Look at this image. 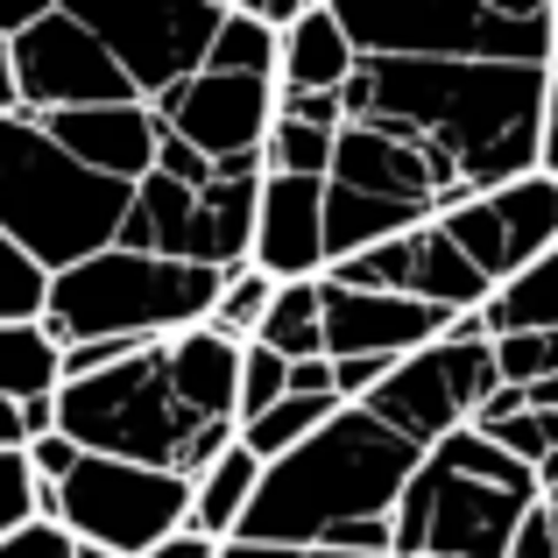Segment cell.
Returning <instances> with one entry per match:
<instances>
[{
  "label": "cell",
  "instance_id": "1",
  "mask_svg": "<svg viewBox=\"0 0 558 558\" xmlns=\"http://www.w3.org/2000/svg\"><path fill=\"white\" fill-rule=\"evenodd\" d=\"M241 340L198 326L57 389V432L99 460L198 481L241 446Z\"/></svg>",
  "mask_w": 558,
  "mask_h": 558
},
{
  "label": "cell",
  "instance_id": "2",
  "mask_svg": "<svg viewBox=\"0 0 558 558\" xmlns=\"http://www.w3.org/2000/svg\"><path fill=\"white\" fill-rule=\"evenodd\" d=\"M551 71L517 64H410V57H361L347 85V121L403 135L438 163L452 198H481L517 178H537L545 149Z\"/></svg>",
  "mask_w": 558,
  "mask_h": 558
},
{
  "label": "cell",
  "instance_id": "3",
  "mask_svg": "<svg viewBox=\"0 0 558 558\" xmlns=\"http://www.w3.org/2000/svg\"><path fill=\"white\" fill-rule=\"evenodd\" d=\"M424 452L410 438H396L375 410L347 403L340 417L318 438H304L290 460L262 466L255 509H247L241 537L233 545H262V551H312L326 545L347 523H375L396 517L410 474H417Z\"/></svg>",
  "mask_w": 558,
  "mask_h": 558
},
{
  "label": "cell",
  "instance_id": "4",
  "mask_svg": "<svg viewBox=\"0 0 558 558\" xmlns=\"http://www.w3.org/2000/svg\"><path fill=\"white\" fill-rule=\"evenodd\" d=\"M537 502H545L537 466L509 460L481 432H452L417 460L396 502V558H509Z\"/></svg>",
  "mask_w": 558,
  "mask_h": 558
},
{
  "label": "cell",
  "instance_id": "5",
  "mask_svg": "<svg viewBox=\"0 0 558 558\" xmlns=\"http://www.w3.org/2000/svg\"><path fill=\"white\" fill-rule=\"evenodd\" d=\"M128 205H135V184L93 178L85 163H71L36 113L0 121V233L28 247L50 276L107 255L128 227Z\"/></svg>",
  "mask_w": 558,
  "mask_h": 558
},
{
  "label": "cell",
  "instance_id": "6",
  "mask_svg": "<svg viewBox=\"0 0 558 558\" xmlns=\"http://www.w3.org/2000/svg\"><path fill=\"white\" fill-rule=\"evenodd\" d=\"M219 269H191V262L163 255H135V247H107V255L78 262V269L50 276V304L43 326L64 347H93V340H178V332L213 326Z\"/></svg>",
  "mask_w": 558,
  "mask_h": 558
},
{
  "label": "cell",
  "instance_id": "7",
  "mask_svg": "<svg viewBox=\"0 0 558 558\" xmlns=\"http://www.w3.org/2000/svg\"><path fill=\"white\" fill-rule=\"evenodd\" d=\"M361 57L551 71V0H332Z\"/></svg>",
  "mask_w": 558,
  "mask_h": 558
},
{
  "label": "cell",
  "instance_id": "8",
  "mask_svg": "<svg viewBox=\"0 0 558 558\" xmlns=\"http://www.w3.org/2000/svg\"><path fill=\"white\" fill-rule=\"evenodd\" d=\"M43 523L71 531L93 551L149 558V551H163L170 537L191 531V481L135 466V460H99V452H85L64 488H43Z\"/></svg>",
  "mask_w": 558,
  "mask_h": 558
},
{
  "label": "cell",
  "instance_id": "9",
  "mask_svg": "<svg viewBox=\"0 0 558 558\" xmlns=\"http://www.w3.org/2000/svg\"><path fill=\"white\" fill-rule=\"evenodd\" d=\"M495 389H502V375H495V340L481 332V318H460L438 347L396 361L389 381H381L361 410H375L396 438L432 452V446H446L452 432H474L481 403H488Z\"/></svg>",
  "mask_w": 558,
  "mask_h": 558
},
{
  "label": "cell",
  "instance_id": "10",
  "mask_svg": "<svg viewBox=\"0 0 558 558\" xmlns=\"http://www.w3.org/2000/svg\"><path fill=\"white\" fill-rule=\"evenodd\" d=\"M71 14L107 43L142 107H163L178 85L198 78L213 36L227 28V0H71Z\"/></svg>",
  "mask_w": 558,
  "mask_h": 558
},
{
  "label": "cell",
  "instance_id": "11",
  "mask_svg": "<svg viewBox=\"0 0 558 558\" xmlns=\"http://www.w3.org/2000/svg\"><path fill=\"white\" fill-rule=\"evenodd\" d=\"M438 233L474 262V276L488 290H509L531 262H545L558 247V178L537 170V178H517L502 191H481V198L452 205L438 219Z\"/></svg>",
  "mask_w": 558,
  "mask_h": 558
},
{
  "label": "cell",
  "instance_id": "12",
  "mask_svg": "<svg viewBox=\"0 0 558 558\" xmlns=\"http://www.w3.org/2000/svg\"><path fill=\"white\" fill-rule=\"evenodd\" d=\"M14 85H22V113L142 107L135 85L121 78V64L107 57V43L71 14V0H57V14H43V22L14 43Z\"/></svg>",
  "mask_w": 558,
  "mask_h": 558
},
{
  "label": "cell",
  "instance_id": "13",
  "mask_svg": "<svg viewBox=\"0 0 558 558\" xmlns=\"http://www.w3.org/2000/svg\"><path fill=\"white\" fill-rule=\"evenodd\" d=\"M163 135L191 142L205 163H262L276 128V78H227V71H198L191 85L156 107Z\"/></svg>",
  "mask_w": 558,
  "mask_h": 558
},
{
  "label": "cell",
  "instance_id": "14",
  "mask_svg": "<svg viewBox=\"0 0 558 558\" xmlns=\"http://www.w3.org/2000/svg\"><path fill=\"white\" fill-rule=\"evenodd\" d=\"M332 283L381 290V298H417V304H438V312H452V318H481L488 298H495V290L474 276V262L438 233V219L417 227V233H403V241H381V247H368V255L340 262Z\"/></svg>",
  "mask_w": 558,
  "mask_h": 558
},
{
  "label": "cell",
  "instance_id": "15",
  "mask_svg": "<svg viewBox=\"0 0 558 558\" xmlns=\"http://www.w3.org/2000/svg\"><path fill=\"white\" fill-rule=\"evenodd\" d=\"M326 290V361H410L438 347L460 318L417 298H381V290H347L318 276Z\"/></svg>",
  "mask_w": 558,
  "mask_h": 558
},
{
  "label": "cell",
  "instance_id": "16",
  "mask_svg": "<svg viewBox=\"0 0 558 558\" xmlns=\"http://www.w3.org/2000/svg\"><path fill=\"white\" fill-rule=\"evenodd\" d=\"M255 269L269 283H318L332 269L326 247V178H262V213H255Z\"/></svg>",
  "mask_w": 558,
  "mask_h": 558
},
{
  "label": "cell",
  "instance_id": "17",
  "mask_svg": "<svg viewBox=\"0 0 558 558\" xmlns=\"http://www.w3.org/2000/svg\"><path fill=\"white\" fill-rule=\"evenodd\" d=\"M36 121L93 178H113V184H149L156 178V149H163L156 107H71V113H36Z\"/></svg>",
  "mask_w": 558,
  "mask_h": 558
},
{
  "label": "cell",
  "instance_id": "18",
  "mask_svg": "<svg viewBox=\"0 0 558 558\" xmlns=\"http://www.w3.org/2000/svg\"><path fill=\"white\" fill-rule=\"evenodd\" d=\"M354 71H361V50H354V36H347V22L332 14V0H312V8L283 28L276 93L283 99H347Z\"/></svg>",
  "mask_w": 558,
  "mask_h": 558
},
{
  "label": "cell",
  "instance_id": "19",
  "mask_svg": "<svg viewBox=\"0 0 558 558\" xmlns=\"http://www.w3.org/2000/svg\"><path fill=\"white\" fill-rule=\"evenodd\" d=\"M255 488H262V460H255L247 446H233L227 460L213 466V474L191 481V531H198L205 545L227 551L233 537H241L247 509H255Z\"/></svg>",
  "mask_w": 558,
  "mask_h": 558
},
{
  "label": "cell",
  "instance_id": "20",
  "mask_svg": "<svg viewBox=\"0 0 558 558\" xmlns=\"http://www.w3.org/2000/svg\"><path fill=\"white\" fill-rule=\"evenodd\" d=\"M481 332L488 340H531V332H558V247L545 262L517 276L509 290H495L488 312H481Z\"/></svg>",
  "mask_w": 558,
  "mask_h": 558
},
{
  "label": "cell",
  "instance_id": "21",
  "mask_svg": "<svg viewBox=\"0 0 558 558\" xmlns=\"http://www.w3.org/2000/svg\"><path fill=\"white\" fill-rule=\"evenodd\" d=\"M64 389V347L50 340V326H0V396L8 403H43Z\"/></svg>",
  "mask_w": 558,
  "mask_h": 558
},
{
  "label": "cell",
  "instance_id": "22",
  "mask_svg": "<svg viewBox=\"0 0 558 558\" xmlns=\"http://www.w3.org/2000/svg\"><path fill=\"white\" fill-rule=\"evenodd\" d=\"M247 347H269V354H283L290 368L298 361H326V290L318 283H283L269 304V318H262V332Z\"/></svg>",
  "mask_w": 558,
  "mask_h": 558
},
{
  "label": "cell",
  "instance_id": "23",
  "mask_svg": "<svg viewBox=\"0 0 558 558\" xmlns=\"http://www.w3.org/2000/svg\"><path fill=\"white\" fill-rule=\"evenodd\" d=\"M340 396H283L276 410H262L255 424H241V446L255 452L262 466H276V460H290V452L304 446V438H318L332 417H340Z\"/></svg>",
  "mask_w": 558,
  "mask_h": 558
},
{
  "label": "cell",
  "instance_id": "24",
  "mask_svg": "<svg viewBox=\"0 0 558 558\" xmlns=\"http://www.w3.org/2000/svg\"><path fill=\"white\" fill-rule=\"evenodd\" d=\"M276 64H283V36L262 28L247 8H233V0H227V28L213 36L205 71H227V78H276Z\"/></svg>",
  "mask_w": 558,
  "mask_h": 558
},
{
  "label": "cell",
  "instance_id": "25",
  "mask_svg": "<svg viewBox=\"0 0 558 558\" xmlns=\"http://www.w3.org/2000/svg\"><path fill=\"white\" fill-rule=\"evenodd\" d=\"M332 149H340V128L298 121V113L276 107L269 149H262V170H283V178H332Z\"/></svg>",
  "mask_w": 558,
  "mask_h": 558
},
{
  "label": "cell",
  "instance_id": "26",
  "mask_svg": "<svg viewBox=\"0 0 558 558\" xmlns=\"http://www.w3.org/2000/svg\"><path fill=\"white\" fill-rule=\"evenodd\" d=\"M50 304V269L0 233V326H36Z\"/></svg>",
  "mask_w": 558,
  "mask_h": 558
},
{
  "label": "cell",
  "instance_id": "27",
  "mask_svg": "<svg viewBox=\"0 0 558 558\" xmlns=\"http://www.w3.org/2000/svg\"><path fill=\"white\" fill-rule=\"evenodd\" d=\"M276 290H283V283H269L262 269L227 276V290H219V312H213V332H227V340H241V347H247V340L262 332V318H269Z\"/></svg>",
  "mask_w": 558,
  "mask_h": 558
},
{
  "label": "cell",
  "instance_id": "28",
  "mask_svg": "<svg viewBox=\"0 0 558 558\" xmlns=\"http://www.w3.org/2000/svg\"><path fill=\"white\" fill-rule=\"evenodd\" d=\"M28 523H43V481L28 466V452H0V545L22 537Z\"/></svg>",
  "mask_w": 558,
  "mask_h": 558
},
{
  "label": "cell",
  "instance_id": "29",
  "mask_svg": "<svg viewBox=\"0 0 558 558\" xmlns=\"http://www.w3.org/2000/svg\"><path fill=\"white\" fill-rule=\"evenodd\" d=\"M290 396V361L269 347H247L241 354V424H255L262 410H276Z\"/></svg>",
  "mask_w": 558,
  "mask_h": 558
},
{
  "label": "cell",
  "instance_id": "30",
  "mask_svg": "<svg viewBox=\"0 0 558 558\" xmlns=\"http://www.w3.org/2000/svg\"><path fill=\"white\" fill-rule=\"evenodd\" d=\"M495 375L509 389H531V381L558 375V332H531V340H495Z\"/></svg>",
  "mask_w": 558,
  "mask_h": 558
},
{
  "label": "cell",
  "instance_id": "31",
  "mask_svg": "<svg viewBox=\"0 0 558 558\" xmlns=\"http://www.w3.org/2000/svg\"><path fill=\"white\" fill-rule=\"evenodd\" d=\"M0 558H78V537L57 531V523H28L22 537H8Z\"/></svg>",
  "mask_w": 558,
  "mask_h": 558
},
{
  "label": "cell",
  "instance_id": "32",
  "mask_svg": "<svg viewBox=\"0 0 558 558\" xmlns=\"http://www.w3.org/2000/svg\"><path fill=\"white\" fill-rule=\"evenodd\" d=\"M509 558H558V509H551V502H537L531 517H523V531H517V545H509Z\"/></svg>",
  "mask_w": 558,
  "mask_h": 558
},
{
  "label": "cell",
  "instance_id": "33",
  "mask_svg": "<svg viewBox=\"0 0 558 558\" xmlns=\"http://www.w3.org/2000/svg\"><path fill=\"white\" fill-rule=\"evenodd\" d=\"M290 396H340L332 361H298V368H290Z\"/></svg>",
  "mask_w": 558,
  "mask_h": 558
},
{
  "label": "cell",
  "instance_id": "34",
  "mask_svg": "<svg viewBox=\"0 0 558 558\" xmlns=\"http://www.w3.org/2000/svg\"><path fill=\"white\" fill-rule=\"evenodd\" d=\"M537 170L558 178V78H551V93H545V149H537Z\"/></svg>",
  "mask_w": 558,
  "mask_h": 558
},
{
  "label": "cell",
  "instance_id": "35",
  "mask_svg": "<svg viewBox=\"0 0 558 558\" xmlns=\"http://www.w3.org/2000/svg\"><path fill=\"white\" fill-rule=\"evenodd\" d=\"M0 452H28V424H22V403L0 396Z\"/></svg>",
  "mask_w": 558,
  "mask_h": 558
},
{
  "label": "cell",
  "instance_id": "36",
  "mask_svg": "<svg viewBox=\"0 0 558 558\" xmlns=\"http://www.w3.org/2000/svg\"><path fill=\"white\" fill-rule=\"evenodd\" d=\"M22 113V85H14V43H0V121Z\"/></svg>",
  "mask_w": 558,
  "mask_h": 558
},
{
  "label": "cell",
  "instance_id": "37",
  "mask_svg": "<svg viewBox=\"0 0 558 558\" xmlns=\"http://www.w3.org/2000/svg\"><path fill=\"white\" fill-rule=\"evenodd\" d=\"M149 558H219V545H205L198 531H184V537H170L163 551H149Z\"/></svg>",
  "mask_w": 558,
  "mask_h": 558
},
{
  "label": "cell",
  "instance_id": "38",
  "mask_svg": "<svg viewBox=\"0 0 558 558\" xmlns=\"http://www.w3.org/2000/svg\"><path fill=\"white\" fill-rule=\"evenodd\" d=\"M262 551V545H255ZM269 558H354V551H326V545H312V551H269Z\"/></svg>",
  "mask_w": 558,
  "mask_h": 558
},
{
  "label": "cell",
  "instance_id": "39",
  "mask_svg": "<svg viewBox=\"0 0 558 558\" xmlns=\"http://www.w3.org/2000/svg\"><path fill=\"white\" fill-rule=\"evenodd\" d=\"M545 502H551V509H558V488H551V495H545Z\"/></svg>",
  "mask_w": 558,
  "mask_h": 558
},
{
  "label": "cell",
  "instance_id": "40",
  "mask_svg": "<svg viewBox=\"0 0 558 558\" xmlns=\"http://www.w3.org/2000/svg\"><path fill=\"white\" fill-rule=\"evenodd\" d=\"M551 78H558V57H551Z\"/></svg>",
  "mask_w": 558,
  "mask_h": 558
}]
</instances>
